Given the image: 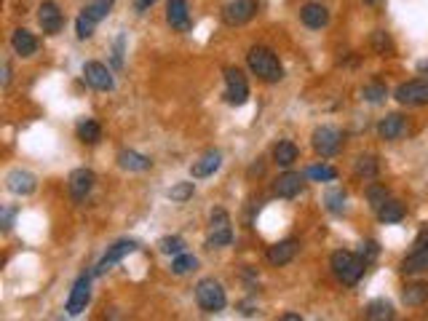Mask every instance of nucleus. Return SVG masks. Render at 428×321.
Listing matches in <instances>:
<instances>
[{"mask_svg":"<svg viewBox=\"0 0 428 321\" xmlns=\"http://www.w3.org/2000/svg\"><path fill=\"white\" fill-rule=\"evenodd\" d=\"M329 265H332V273L337 276V281L346 284V287L359 284V278L364 276V268H367V263H364L359 254L346 252V249H337V252L329 257Z\"/></svg>","mask_w":428,"mask_h":321,"instance_id":"nucleus-2","label":"nucleus"},{"mask_svg":"<svg viewBox=\"0 0 428 321\" xmlns=\"http://www.w3.org/2000/svg\"><path fill=\"white\" fill-rule=\"evenodd\" d=\"M404 126L407 124H404L402 115H399V113H391V115H385V118L378 124V134L383 137V140L391 142V140H399V137H402Z\"/></svg>","mask_w":428,"mask_h":321,"instance_id":"nucleus-22","label":"nucleus"},{"mask_svg":"<svg viewBox=\"0 0 428 321\" xmlns=\"http://www.w3.org/2000/svg\"><path fill=\"white\" fill-rule=\"evenodd\" d=\"M300 19H302V25L311 27V30L327 27V22H329L327 5H322V3H305L300 8Z\"/></svg>","mask_w":428,"mask_h":321,"instance_id":"nucleus-17","label":"nucleus"},{"mask_svg":"<svg viewBox=\"0 0 428 321\" xmlns=\"http://www.w3.org/2000/svg\"><path fill=\"white\" fill-rule=\"evenodd\" d=\"M404 214H407V209H404L402 201H396V198H388V201H385V203L378 209V220L380 223H385V225L402 223Z\"/></svg>","mask_w":428,"mask_h":321,"instance_id":"nucleus-23","label":"nucleus"},{"mask_svg":"<svg viewBox=\"0 0 428 321\" xmlns=\"http://www.w3.org/2000/svg\"><path fill=\"white\" fill-rule=\"evenodd\" d=\"M364 316L370 321H391L396 313H394V305L388 300H372L367 308H364Z\"/></svg>","mask_w":428,"mask_h":321,"instance_id":"nucleus-26","label":"nucleus"},{"mask_svg":"<svg viewBox=\"0 0 428 321\" xmlns=\"http://www.w3.org/2000/svg\"><path fill=\"white\" fill-rule=\"evenodd\" d=\"M324 203H327L329 212H343V206H346V190L343 188H332L327 190V196H324Z\"/></svg>","mask_w":428,"mask_h":321,"instance_id":"nucleus-35","label":"nucleus"},{"mask_svg":"<svg viewBox=\"0 0 428 321\" xmlns=\"http://www.w3.org/2000/svg\"><path fill=\"white\" fill-rule=\"evenodd\" d=\"M38 22H41L46 35H56V32L65 27V16H62V11H59V5H56L54 0H46V3H41V8H38Z\"/></svg>","mask_w":428,"mask_h":321,"instance_id":"nucleus-13","label":"nucleus"},{"mask_svg":"<svg viewBox=\"0 0 428 321\" xmlns=\"http://www.w3.org/2000/svg\"><path fill=\"white\" fill-rule=\"evenodd\" d=\"M196 302H199V308L203 313H220L227 302L223 284L214 281V278H201L196 284Z\"/></svg>","mask_w":428,"mask_h":321,"instance_id":"nucleus-3","label":"nucleus"},{"mask_svg":"<svg viewBox=\"0 0 428 321\" xmlns=\"http://www.w3.org/2000/svg\"><path fill=\"white\" fill-rule=\"evenodd\" d=\"M311 145L322 158H332L337 150L343 148V131H337L335 126H319L313 131V137H311Z\"/></svg>","mask_w":428,"mask_h":321,"instance_id":"nucleus-5","label":"nucleus"},{"mask_svg":"<svg viewBox=\"0 0 428 321\" xmlns=\"http://www.w3.org/2000/svg\"><path fill=\"white\" fill-rule=\"evenodd\" d=\"M247 65H249L252 75H257L265 83H278L284 78V67H281L278 56L265 46H252L247 54Z\"/></svg>","mask_w":428,"mask_h":321,"instance_id":"nucleus-1","label":"nucleus"},{"mask_svg":"<svg viewBox=\"0 0 428 321\" xmlns=\"http://www.w3.org/2000/svg\"><path fill=\"white\" fill-rule=\"evenodd\" d=\"M305 177H311V179H316V182H335L337 179V169H332L327 164H316V166H311Z\"/></svg>","mask_w":428,"mask_h":321,"instance_id":"nucleus-33","label":"nucleus"},{"mask_svg":"<svg viewBox=\"0 0 428 321\" xmlns=\"http://www.w3.org/2000/svg\"><path fill=\"white\" fill-rule=\"evenodd\" d=\"M230 241H233V230H230V225H217V228H212V233H209V239H206V247L220 249V247H227Z\"/></svg>","mask_w":428,"mask_h":321,"instance_id":"nucleus-29","label":"nucleus"},{"mask_svg":"<svg viewBox=\"0 0 428 321\" xmlns=\"http://www.w3.org/2000/svg\"><path fill=\"white\" fill-rule=\"evenodd\" d=\"M364 3H375V0H364Z\"/></svg>","mask_w":428,"mask_h":321,"instance_id":"nucleus-46","label":"nucleus"},{"mask_svg":"<svg viewBox=\"0 0 428 321\" xmlns=\"http://www.w3.org/2000/svg\"><path fill=\"white\" fill-rule=\"evenodd\" d=\"M220 164H223V155H220L217 150H209V153H203L199 161H193V166H190V174H193V179H203V177H212V174L220 169Z\"/></svg>","mask_w":428,"mask_h":321,"instance_id":"nucleus-18","label":"nucleus"},{"mask_svg":"<svg viewBox=\"0 0 428 321\" xmlns=\"http://www.w3.org/2000/svg\"><path fill=\"white\" fill-rule=\"evenodd\" d=\"M284 321H300L297 313H284Z\"/></svg>","mask_w":428,"mask_h":321,"instance_id":"nucleus-44","label":"nucleus"},{"mask_svg":"<svg viewBox=\"0 0 428 321\" xmlns=\"http://www.w3.org/2000/svg\"><path fill=\"white\" fill-rule=\"evenodd\" d=\"M378 158L375 155H359L356 158V166H353V172L356 177H364V179H372V177H378Z\"/></svg>","mask_w":428,"mask_h":321,"instance_id":"nucleus-30","label":"nucleus"},{"mask_svg":"<svg viewBox=\"0 0 428 321\" xmlns=\"http://www.w3.org/2000/svg\"><path fill=\"white\" fill-rule=\"evenodd\" d=\"M380 254V247H378V241H364L361 247H359V257L364 260V263H372L375 257Z\"/></svg>","mask_w":428,"mask_h":321,"instance_id":"nucleus-40","label":"nucleus"},{"mask_svg":"<svg viewBox=\"0 0 428 321\" xmlns=\"http://www.w3.org/2000/svg\"><path fill=\"white\" fill-rule=\"evenodd\" d=\"M11 46H14V54L16 56H32L38 51V38L30 32V30H16L11 35Z\"/></svg>","mask_w":428,"mask_h":321,"instance_id":"nucleus-20","label":"nucleus"},{"mask_svg":"<svg viewBox=\"0 0 428 321\" xmlns=\"http://www.w3.org/2000/svg\"><path fill=\"white\" fill-rule=\"evenodd\" d=\"M8 83H11V65L5 62L3 65V86H8Z\"/></svg>","mask_w":428,"mask_h":321,"instance_id":"nucleus-42","label":"nucleus"},{"mask_svg":"<svg viewBox=\"0 0 428 321\" xmlns=\"http://www.w3.org/2000/svg\"><path fill=\"white\" fill-rule=\"evenodd\" d=\"M302 188H305V177L300 172H286L281 174L276 182H273V193L278 198H295L302 193Z\"/></svg>","mask_w":428,"mask_h":321,"instance_id":"nucleus-14","label":"nucleus"},{"mask_svg":"<svg viewBox=\"0 0 428 321\" xmlns=\"http://www.w3.org/2000/svg\"><path fill=\"white\" fill-rule=\"evenodd\" d=\"M161 252L164 254H172V257H177V254H182L185 252V241L179 239V236H166V239H161Z\"/></svg>","mask_w":428,"mask_h":321,"instance_id":"nucleus-36","label":"nucleus"},{"mask_svg":"<svg viewBox=\"0 0 428 321\" xmlns=\"http://www.w3.org/2000/svg\"><path fill=\"white\" fill-rule=\"evenodd\" d=\"M150 5H155V0H137V8H139V11H148Z\"/></svg>","mask_w":428,"mask_h":321,"instance_id":"nucleus-43","label":"nucleus"},{"mask_svg":"<svg viewBox=\"0 0 428 321\" xmlns=\"http://www.w3.org/2000/svg\"><path fill=\"white\" fill-rule=\"evenodd\" d=\"M418 70H420V73H428V62H420V65H418Z\"/></svg>","mask_w":428,"mask_h":321,"instance_id":"nucleus-45","label":"nucleus"},{"mask_svg":"<svg viewBox=\"0 0 428 321\" xmlns=\"http://www.w3.org/2000/svg\"><path fill=\"white\" fill-rule=\"evenodd\" d=\"M5 188L14 196H32L35 188H38V179L25 169H14V172L5 174Z\"/></svg>","mask_w":428,"mask_h":321,"instance_id":"nucleus-12","label":"nucleus"},{"mask_svg":"<svg viewBox=\"0 0 428 321\" xmlns=\"http://www.w3.org/2000/svg\"><path fill=\"white\" fill-rule=\"evenodd\" d=\"M260 11V3L257 0H230L223 11V19L230 27H241L247 22H252Z\"/></svg>","mask_w":428,"mask_h":321,"instance_id":"nucleus-7","label":"nucleus"},{"mask_svg":"<svg viewBox=\"0 0 428 321\" xmlns=\"http://www.w3.org/2000/svg\"><path fill=\"white\" fill-rule=\"evenodd\" d=\"M89 302H91V273H83L73 284V292L67 297V313L70 316H80Z\"/></svg>","mask_w":428,"mask_h":321,"instance_id":"nucleus-9","label":"nucleus"},{"mask_svg":"<svg viewBox=\"0 0 428 321\" xmlns=\"http://www.w3.org/2000/svg\"><path fill=\"white\" fill-rule=\"evenodd\" d=\"M94 182H97V177H94L91 169H76L70 174V196H73V201H83L91 193Z\"/></svg>","mask_w":428,"mask_h":321,"instance_id":"nucleus-15","label":"nucleus"},{"mask_svg":"<svg viewBox=\"0 0 428 321\" xmlns=\"http://www.w3.org/2000/svg\"><path fill=\"white\" fill-rule=\"evenodd\" d=\"M297 254V241H281V244H273V247H268V263L271 265H286V263H292V257Z\"/></svg>","mask_w":428,"mask_h":321,"instance_id":"nucleus-19","label":"nucleus"},{"mask_svg":"<svg viewBox=\"0 0 428 321\" xmlns=\"http://www.w3.org/2000/svg\"><path fill=\"white\" fill-rule=\"evenodd\" d=\"M76 32H78V41H89V38L94 35V22H91L86 14H80L76 22Z\"/></svg>","mask_w":428,"mask_h":321,"instance_id":"nucleus-39","label":"nucleus"},{"mask_svg":"<svg viewBox=\"0 0 428 321\" xmlns=\"http://www.w3.org/2000/svg\"><path fill=\"white\" fill-rule=\"evenodd\" d=\"M249 99V83H247V75L241 73L238 67H227L225 70V102L233 107H241L247 104Z\"/></svg>","mask_w":428,"mask_h":321,"instance_id":"nucleus-4","label":"nucleus"},{"mask_svg":"<svg viewBox=\"0 0 428 321\" xmlns=\"http://www.w3.org/2000/svg\"><path fill=\"white\" fill-rule=\"evenodd\" d=\"M139 249V244L137 241H131V239H124V241H115L113 247L104 252V257H102L100 263H97V268L91 271V276H104L107 271H113V265L115 263H121L126 254H131V252H137Z\"/></svg>","mask_w":428,"mask_h":321,"instance_id":"nucleus-8","label":"nucleus"},{"mask_svg":"<svg viewBox=\"0 0 428 321\" xmlns=\"http://www.w3.org/2000/svg\"><path fill=\"white\" fill-rule=\"evenodd\" d=\"M193 190H196V188H193V182H177L174 188L169 190V198L177 201V203H185L188 198H193Z\"/></svg>","mask_w":428,"mask_h":321,"instance_id":"nucleus-37","label":"nucleus"},{"mask_svg":"<svg viewBox=\"0 0 428 321\" xmlns=\"http://www.w3.org/2000/svg\"><path fill=\"white\" fill-rule=\"evenodd\" d=\"M361 97H364V102H370V104H380V102H385V97H388V89H385V83H367L364 89H361Z\"/></svg>","mask_w":428,"mask_h":321,"instance_id":"nucleus-32","label":"nucleus"},{"mask_svg":"<svg viewBox=\"0 0 428 321\" xmlns=\"http://www.w3.org/2000/svg\"><path fill=\"white\" fill-rule=\"evenodd\" d=\"M428 271V230H423L415 241L409 257H404L402 273H426Z\"/></svg>","mask_w":428,"mask_h":321,"instance_id":"nucleus-11","label":"nucleus"},{"mask_svg":"<svg viewBox=\"0 0 428 321\" xmlns=\"http://www.w3.org/2000/svg\"><path fill=\"white\" fill-rule=\"evenodd\" d=\"M196 268H199V260H196L193 254H188V252L177 254L174 260H172V273H174V276H185V273L196 271Z\"/></svg>","mask_w":428,"mask_h":321,"instance_id":"nucleus-31","label":"nucleus"},{"mask_svg":"<svg viewBox=\"0 0 428 321\" xmlns=\"http://www.w3.org/2000/svg\"><path fill=\"white\" fill-rule=\"evenodd\" d=\"M78 140L86 142V145H97L102 140V126L97 124V121H91V118L80 121V124H78Z\"/></svg>","mask_w":428,"mask_h":321,"instance_id":"nucleus-27","label":"nucleus"},{"mask_svg":"<svg viewBox=\"0 0 428 321\" xmlns=\"http://www.w3.org/2000/svg\"><path fill=\"white\" fill-rule=\"evenodd\" d=\"M118 164H121V169H126V172H148L153 166V161L148 155H139V153H134V150H121V153H118Z\"/></svg>","mask_w":428,"mask_h":321,"instance_id":"nucleus-21","label":"nucleus"},{"mask_svg":"<svg viewBox=\"0 0 428 321\" xmlns=\"http://www.w3.org/2000/svg\"><path fill=\"white\" fill-rule=\"evenodd\" d=\"M372 49L378 51V54H383V56L394 51V43H391L388 32H383V30H375V32H372Z\"/></svg>","mask_w":428,"mask_h":321,"instance_id":"nucleus-38","label":"nucleus"},{"mask_svg":"<svg viewBox=\"0 0 428 321\" xmlns=\"http://www.w3.org/2000/svg\"><path fill=\"white\" fill-rule=\"evenodd\" d=\"M273 161H276L278 166L289 169V166L297 161V145L289 142V140H281L276 148H273Z\"/></svg>","mask_w":428,"mask_h":321,"instance_id":"nucleus-25","label":"nucleus"},{"mask_svg":"<svg viewBox=\"0 0 428 321\" xmlns=\"http://www.w3.org/2000/svg\"><path fill=\"white\" fill-rule=\"evenodd\" d=\"M388 190H385V185H378V182H372V185H370V188H367V201H370V206H372V209H375V212H378L380 206H383V203H385V201H388Z\"/></svg>","mask_w":428,"mask_h":321,"instance_id":"nucleus-34","label":"nucleus"},{"mask_svg":"<svg viewBox=\"0 0 428 321\" xmlns=\"http://www.w3.org/2000/svg\"><path fill=\"white\" fill-rule=\"evenodd\" d=\"M394 97L399 104H407V107H420V104H428V78H415V80H407L402 83Z\"/></svg>","mask_w":428,"mask_h":321,"instance_id":"nucleus-6","label":"nucleus"},{"mask_svg":"<svg viewBox=\"0 0 428 321\" xmlns=\"http://www.w3.org/2000/svg\"><path fill=\"white\" fill-rule=\"evenodd\" d=\"M402 300H404V305H409V308L423 305V302L428 300V284H423V281L407 284V287L402 289Z\"/></svg>","mask_w":428,"mask_h":321,"instance_id":"nucleus-24","label":"nucleus"},{"mask_svg":"<svg viewBox=\"0 0 428 321\" xmlns=\"http://www.w3.org/2000/svg\"><path fill=\"white\" fill-rule=\"evenodd\" d=\"M113 5H115V0H91V3L83 8V14L97 25V22H102V19L113 11Z\"/></svg>","mask_w":428,"mask_h":321,"instance_id":"nucleus-28","label":"nucleus"},{"mask_svg":"<svg viewBox=\"0 0 428 321\" xmlns=\"http://www.w3.org/2000/svg\"><path fill=\"white\" fill-rule=\"evenodd\" d=\"M83 78L91 89L97 91H113L115 89V80H113V73L107 70V65L102 62H86L83 65Z\"/></svg>","mask_w":428,"mask_h":321,"instance_id":"nucleus-10","label":"nucleus"},{"mask_svg":"<svg viewBox=\"0 0 428 321\" xmlns=\"http://www.w3.org/2000/svg\"><path fill=\"white\" fill-rule=\"evenodd\" d=\"M166 22L179 30L188 32L190 30V14H188V0H169L166 3Z\"/></svg>","mask_w":428,"mask_h":321,"instance_id":"nucleus-16","label":"nucleus"},{"mask_svg":"<svg viewBox=\"0 0 428 321\" xmlns=\"http://www.w3.org/2000/svg\"><path fill=\"white\" fill-rule=\"evenodd\" d=\"M124 43H126V35H118L115 41V49H113V65L121 70L124 67Z\"/></svg>","mask_w":428,"mask_h":321,"instance_id":"nucleus-41","label":"nucleus"}]
</instances>
